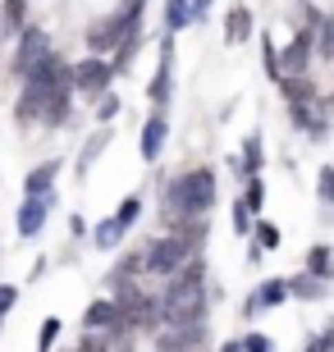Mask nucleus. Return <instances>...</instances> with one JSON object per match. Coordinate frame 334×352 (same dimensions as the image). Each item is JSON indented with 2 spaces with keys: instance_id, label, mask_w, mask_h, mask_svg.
<instances>
[{
  "instance_id": "1",
  "label": "nucleus",
  "mask_w": 334,
  "mask_h": 352,
  "mask_svg": "<svg viewBox=\"0 0 334 352\" xmlns=\"http://www.w3.org/2000/svg\"><path fill=\"white\" fill-rule=\"evenodd\" d=\"M156 298H160V329H165V325H206L211 293H206L202 256H193L179 274H169V284L160 288Z\"/></svg>"
},
{
  "instance_id": "2",
  "label": "nucleus",
  "mask_w": 334,
  "mask_h": 352,
  "mask_svg": "<svg viewBox=\"0 0 334 352\" xmlns=\"http://www.w3.org/2000/svg\"><path fill=\"white\" fill-rule=\"evenodd\" d=\"M216 174L211 170H193V174H174L165 183V215L169 220H202L206 210L216 206Z\"/></svg>"
},
{
  "instance_id": "3",
  "label": "nucleus",
  "mask_w": 334,
  "mask_h": 352,
  "mask_svg": "<svg viewBox=\"0 0 334 352\" xmlns=\"http://www.w3.org/2000/svg\"><path fill=\"white\" fill-rule=\"evenodd\" d=\"M197 256V243H188L183 234H165L156 238V243H147L142 248V274H179L183 265Z\"/></svg>"
},
{
  "instance_id": "4",
  "label": "nucleus",
  "mask_w": 334,
  "mask_h": 352,
  "mask_svg": "<svg viewBox=\"0 0 334 352\" xmlns=\"http://www.w3.org/2000/svg\"><path fill=\"white\" fill-rule=\"evenodd\" d=\"M110 82H115V69H110V60H101V55H87V60L69 65V87L74 91L101 96V91H110Z\"/></svg>"
},
{
  "instance_id": "5",
  "label": "nucleus",
  "mask_w": 334,
  "mask_h": 352,
  "mask_svg": "<svg viewBox=\"0 0 334 352\" xmlns=\"http://www.w3.org/2000/svg\"><path fill=\"white\" fill-rule=\"evenodd\" d=\"M46 51H51V37H46L41 28L28 23L23 32H19V51H14V60H10V74H14V78H28V69L37 65Z\"/></svg>"
},
{
  "instance_id": "6",
  "label": "nucleus",
  "mask_w": 334,
  "mask_h": 352,
  "mask_svg": "<svg viewBox=\"0 0 334 352\" xmlns=\"http://www.w3.org/2000/svg\"><path fill=\"white\" fill-rule=\"evenodd\" d=\"M83 41H87V55H101V60H110V55L119 51V41H124V23H119L115 14H110V19H96V23L83 32Z\"/></svg>"
},
{
  "instance_id": "7",
  "label": "nucleus",
  "mask_w": 334,
  "mask_h": 352,
  "mask_svg": "<svg viewBox=\"0 0 334 352\" xmlns=\"http://www.w3.org/2000/svg\"><path fill=\"white\" fill-rule=\"evenodd\" d=\"M23 82H28V87H41V91L69 87V65H65V60H60L55 51H46V55L37 60V65L28 69V78H23ZM69 91H74V87H69Z\"/></svg>"
},
{
  "instance_id": "8",
  "label": "nucleus",
  "mask_w": 334,
  "mask_h": 352,
  "mask_svg": "<svg viewBox=\"0 0 334 352\" xmlns=\"http://www.w3.org/2000/svg\"><path fill=\"white\" fill-rule=\"evenodd\" d=\"M280 302H289V279H261V284L247 293V302H243V320H257L261 311L280 307Z\"/></svg>"
},
{
  "instance_id": "9",
  "label": "nucleus",
  "mask_w": 334,
  "mask_h": 352,
  "mask_svg": "<svg viewBox=\"0 0 334 352\" xmlns=\"http://www.w3.org/2000/svg\"><path fill=\"white\" fill-rule=\"evenodd\" d=\"M206 343V325H165L156 329V348L160 352H197Z\"/></svg>"
},
{
  "instance_id": "10",
  "label": "nucleus",
  "mask_w": 334,
  "mask_h": 352,
  "mask_svg": "<svg viewBox=\"0 0 334 352\" xmlns=\"http://www.w3.org/2000/svg\"><path fill=\"white\" fill-rule=\"evenodd\" d=\"M51 206H55V192H51V197H23L19 220H14L19 238H37L41 229H46V215H51Z\"/></svg>"
},
{
  "instance_id": "11",
  "label": "nucleus",
  "mask_w": 334,
  "mask_h": 352,
  "mask_svg": "<svg viewBox=\"0 0 334 352\" xmlns=\"http://www.w3.org/2000/svg\"><path fill=\"white\" fill-rule=\"evenodd\" d=\"M165 138H169V115H165V110H152V115H147V124H142V142H138V151H142V160H147V165H152V160H160Z\"/></svg>"
},
{
  "instance_id": "12",
  "label": "nucleus",
  "mask_w": 334,
  "mask_h": 352,
  "mask_svg": "<svg viewBox=\"0 0 334 352\" xmlns=\"http://www.w3.org/2000/svg\"><path fill=\"white\" fill-rule=\"evenodd\" d=\"M311 51H316V37H311V28L293 32V41H289V46L280 51V74H307Z\"/></svg>"
},
{
  "instance_id": "13",
  "label": "nucleus",
  "mask_w": 334,
  "mask_h": 352,
  "mask_svg": "<svg viewBox=\"0 0 334 352\" xmlns=\"http://www.w3.org/2000/svg\"><path fill=\"white\" fill-rule=\"evenodd\" d=\"M74 91L69 87H55V91H46V110H41V129H60V124H69L74 119Z\"/></svg>"
},
{
  "instance_id": "14",
  "label": "nucleus",
  "mask_w": 334,
  "mask_h": 352,
  "mask_svg": "<svg viewBox=\"0 0 334 352\" xmlns=\"http://www.w3.org/2000/svg\"><path fill=\"white\" fill-rule=\"evenodd\" d=\"M275 87L284 91V101H289V105H316V96H321V91H316V82H311L307 74H284Z\"/></svg>"
},
{
  "instance_id": "15",
  "label": "nucleus",
  "mask_w": 334,
  "mask_h": 352,
  "mask_svg": "<svg viewBox=\"0 0 334 352\" xmlns=\"http://www.w3.org/2000/svg\"><path fill=\"white\" fill-rule=\"evenodd\" d=\"M252 32H257L252 10H247V5H229V14H225V41H229V46H243Z\"/></svg>"
},
{
  "instance_id": "16",
  "label": "nucleus",
  "mask_w": 334,
  "mask_h": 352,
  "mask_svg": "<svg viewBox=\"0 0 334 352\" xmlns=\"http://www.w3.org/2000/svg\"><path fill=\"white\" fill-rule=\"evenodd\" d=\"M55 174H60V160H41L37 170H28L23 192L28 197H51L55 192Z\"/></svg>"
},
{
  "instance_id": "17",
  "label": "nucleus",
  "mask_w": 334,
  "mask_h": 352,
  "mask_svg": "<svg viewBox=\"0 0 334 352\" xmlns=\"http://www.w3.org/2000/svg\"><path fill=\"white\" fill-rule=\"evenodd\" d=\"M325 293H330V284H325V279H316V274H307V270L289 274V298H298V302H321Z\"/></svg>"
},
{
  "instance_id": "18",
  "label": "nucleus",
  "mask_w": 334,
  "mask_h": 352,
  "mask_svg": "<svg viewBox=\"0 0 334 352\" xmlns=\"http://www.w3.org/2000/svg\"><path fill=\"white\" fill-rule=\"evenodd\" d=\"M41 110H46V91H41V87H28V82H23L19 105H14V119H19V124H41Z\"/></svg>"
},
{
  "instance_id": "19",
  "label": "nucleus",
  "mask_w": 334,
  "mask_h": 352,
  "mask_svg": "<svg viewBox=\"0 0 334 352\" xmlns=\"http://www.w3.org/2000/svg\"><path fill=\"white\" fill-rule=\"evenodd\" d=\"M197 14H193V0H165V32L179 37L183 28H193Z\"/></svg>"
},
{
  "instance_id": "20",
  "label": "nucleus",
  "mask_w": 334,
  "mask_h": 352,
  "mask_svg": "<svg viewBox=\"0 0 334 352\" xmlns=\"http://www.w3.org/2000/svg\"><path fill=\"white\" fill-rule=\"evenodd\" d=\"M307 274H316V279H325V284H330V279H334V248L316 243V248L307 252Z\"/></svg>"
},
{
  "instance_id": "21",
  "label": "nucleus",
  "mask_w": 334,
  "mask_h": 352,
  "mask_svg": "<svg viewBox=\"0 0 334 352\" xmlns=\"http://www.w3.org/2000/svg\"><path fill=\"white\" fill-rule=\"evenodd\" d=\"M142 206H147V201H142V192H129L124 201H119V210H115V229H119V234H129L133 224L142 220Z\"/></svg>"
},
{
  "instance_id": "22",
  "label": "nucleus",
  "mask_w": 334,
  "mask_h": 352,
  "mask_svg": "<svg viewBox=\"0 0 334 352\" xmlns=\"http://www.w3.org/2000/svg\"><path fill=\"white\" fill-rule=\"evenodd\" d=\"M238 160H243V179H257V174H261V165H266V146H261L257 133L243 142V156H238Z\"/></svg>"
},
{
  "instance_id": "23",
  "label": "nucleus",
  "mask_w": 334,
  "mask_h": 352,
  "mask_svg": "<svg viewBox=\"0 0 334 352\" xmlns=\"http://www.w3.org/2000/svg\"><path fill=\"white\" fill-rule=\"evenodd\" d=\"M243 206L261 220V210H266V179H261V174L257 179H243Z\"/></svg>"
},
{
  "instance_id": "24",
  "label": "nucleus",
  "mask_w": 334,
  "mask_h": 352,
  "mask_svg": "<svg viewBox=\"0 0 334 352\" xmlns=\"http://www.w3.org/2000/svg\"><path fill=\"white\" fill-rule=\"evenodd\" d=\"M119 238H124V234L115 229V220H101L96 229H92V248H96V252H110V248L119 243Z\"/></svg>"
},
{
  "instance_id": "25",
  "label": "nucleus",
  "mask_w": 334,
  "mask_h": 352,
  "mask_svg": "<svg viewBox=\"0 0 334 352\" xmlns=\"http://www.w3.org/2000/svg\"><path fill=\"white\" fill-rule=\"evenodd\" d=\"M252 243H257L261 252H275V248H280V229H275L270 220H257V224H252Z\"/></svg>"
},
{
  "instance_id": "26",
  "label": "nucleus",
  "mask_w": 334,
  "mask_h": 352,
  "mask_svg": "<svg viewBox=\"0 0 334 352\" xmlns=\"http://www.w3.org/2000/svg\"><path fill=\"white\" fill-rule=\"evenodd\" d=\"M105 142H110V133H96V138H87V146H83V156H78V174H87V165H92V160H96V156H101V151H105Z\"/></svg>"
},
{
  "instance_id": "27",
  "label": "nucleus",
  "mask_w": 334,
  "mask_h": 352,
  "mask_svg": "<svg viewBox=\"0 0 334 352\" xmlns=\"http://www.w3.org/2000/svg\"><path fill=\"white\" fill-rule=\"evenodd\" d=\"M60 329H65V320H60V316H46V320H41L37 352H51V348H55V339H60Z\"/></svg>"
},
{
  "instance_id": "28",
  "label": "nucleus",
  "mask_w": 334,
  "mask_h": 352,
  "mask_svg": "<svg viewBox=\"0 0 334 352\" xmlns=\"http://www.w3.org/2000/svg\"><path fill=\"white\" fill-rule=\"evenodd\" d=\"M316 201H321V206H334V165H325V170L316 174Z\"/></svg>"
},
{
  "instance_id": "29",
  "label": "nucleus",
  "mask_w": 334,
  "mask_h": 352,
  "mask_svg": "<svg viewBox=\"0 0 334 352\" xmlns=\"http://www.w3.org/2000/svg\"><path fill=\"white\" fill-rule=\"evenodd\" d=\"M261 60H266V78L280 82L284 78V74H280V51H275V41H270V37H261Z\"/></svg>"
},
{
  "instance_id": "30",
  "label": "nucleus",
  "mask_w": 334,
  "mask_h": 352,
  "mask_svg": "<svg viewBox=\"0 0 334 352\" xmlns=\"http://www.w3.org/2000/svg\"><path fill=\"white\" fill-rule=\"evenodd\" d=\"M119 105H124V101H119L115 91H101V96H96V119H101V124H110V119L119 115Z\"/></svg>"
},
{
  "instance_id": "31",
  "label": "nucleus",
  "mask_w": 334,
  "mask_h": 352,
  "mask_svg": "<svg viewBox=\"0 0 334 352\" xmlns=\"http://www.w3.org/2000/svg\"><path fill=\"white\" fill-rule=\"evenodd\" d=\"M229 215H233V234H252V210H247L243 206V197H238V201H233V206H229Z\"/></svg>"
},
{
  "instance_id": "32",
  "label": "nucleus",
  "mask_w": 334,
  "mask_h": 352,
  "mask_svg": "<svg viewBox=\"0 0 334 352\" xmlns=\"http://www.w3.org/2000/svg\"><path fill=\"white\" fill-rule=\"evenodd\" d=\"M74 352H110V334H83V339H78V348Z\"/></svg>"
},
{
  "instance_id": "33",
  "label": "nucleus",
  "mask_w": 334,
  "mask_h": 352,
  "mask_svg": "<svg viewBox=\"0 0 334 352\" xmlns=\"http://www.w3.org/2000/svg\"><path fill=\"white\" fill-rule=\"evenodd\" d=\"M307 352H334V320H330V325H325L321 334L307 343Z\"/></svg>"
},
{
  "instance_id": "34",
  "label": "nucleus",
  "mask_w": 334,
  "mask_h": 352,
  "mask_svg": "<svg viewBox=\"0 0 334 352\" xmlns=\"http://www.w3.org/2000/svg\"><path fill=\"white\" fill-rule=\"evenodd\" d=\"M14 302H19V288H14V284H0V316H10Z\"/></svg>"
},
{
  "instance_id": "35",
  "label": "nucleus",
  "mask_w": 334,
  "mask_h": 352,
  "mask_svg": "<svg viewBox=\"0 0 334 352\" xmlns=\"http://www.w3.org/2000/svg\"><path fill=\"white\" fill-rule=\"evenodd\" d=\"M243 352H275V343H270L266 334H247V339H243Z\"/></svg>"
},
{
  "instance_id": "36",
  "label": "nucleus",
  "mask_w": 334,
  "mask_h": 352,
  "mask_svg": "<svg viewBox=\"0 0 334 352\" xmlns=\"http://www.w3.org/2000/svg\"><path fill=\"white\" fill-rule=\"evenodd\" d=\"M69 234L83 238V234H87V220H83V215H69Z\"/></svg>"
},
{
  "instance_id": "37",
  "label": "nucleus",
  "mask_w": 334,
  "mask_h": 352,
  "mask_svg": "<svg viewBox=\"0 0 334 352\" xmlns=\"http://www.w3.org/2000/svg\"><path fill=\"white\" fill-rule=\"evenodd\" d=\"M211 5H216V0H193V14H197V23L206 19V10H211Z\"/></svg>"
},
{
  "instance_id": "38",
  "label": "nucleus",
  "mask_w": 334,
  "mask_h": 352,
  "mask_svg": "<svg viewBox=\"0 0 334 352\" xmlns=\"http://www.w3.org/2000/svg\"><path fill=\"white\" fill-rule=\"evenodd\" d=\"M220 352H243V339H229V343H220Z\"/></svg>"
},
{
  "instance_id": "39",
  "label": "nucleus",
  "mask_w": 334,
  "mask_h": 352,
  "mask_svg": "<svg viewBox=\"0 0 334 352\" xmlns=\"http://www.w3.org/2000/svg\"><path fill=\"white\" fill-rule=\"evenodd\" d=\"M0 329H5V316H0Z\"/></svg>"
}]
</instances>
